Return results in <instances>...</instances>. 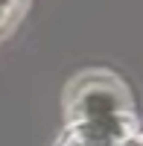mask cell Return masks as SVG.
<instances>
[{
    "instance_id": "6da1fadb",
    "label": "cell",
    "mask_w": 143,
    "mask_h": 146,
    "mask_svg": "<svg viewBox=\"0 0 143 146\" xmlns=\"http://www.w3.org/2000/svg\"><path fill=\"white\" fill-rule=\"evenodd\" d=\"M137 131L132 108L67 114V131L58 146H123Z\"/></svg>"
},
{
    "instance_id": "3957f363",
    "label": "cell",
    "mask_w": 143,
    "mask_h": 146,
    "mask_svg": "<svg viewBox=\"0 0 143 146\" xmlns=\"http://www.w3.org/2000/svg\"><path fill=\"white\" fill-rule=\"evenodd\" d=\"M123 146H143V131H134V135L132 137H128Z\"/></svg>"
},
{
    "instance_id": "7a4b0ae2",
    "label": "cell",
    "mask_w": 143,
    "mask_h": 146,
    "mask_svg": "<svg viewBox=\"0 0 143 146\" xmlns=\"http://www.w3.org/2000/svg\"><path fill=\"white\" fill-rule=\"evenodd\" d=\"M21 9H23V0H0V35L18 21Z\"/></svg>"
}]
</instances>
